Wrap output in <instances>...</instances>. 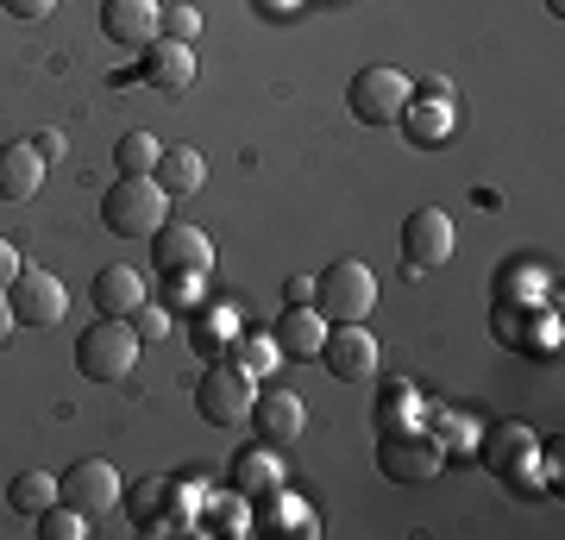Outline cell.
Wrapping results in <instances>:
<instances>
[{
	"mask_svg": "<svg viewBox=\"0 0 565 540\" xmlns=\"http://www.w3.org/2000/svg\"><path fill=\"white\" fill-rule=\"evenodd\" d=\"M270 490H282L277 453H270V446H264V453H252V446H245L239 459H233V497H239V502H264Z\"/></svg>",
	"mask_w": 565,
	"mask_h": 540,
	"instance_id": "ac0fdd59",
	"label": "cell"
},
{
	"mask_svg": "<svg viewBox=\"0 0 565 540\" xmlns=\"http://www.w3.org/2000/svg\"><path fill=\"white\" fill-rule=\"evenodd\" d=\"M226 364L245 371V378H264V371L277 364V340H258V333H252V340H233L226 346Z\"/></svg>",
	"mask_w": 565,
	"mask_h": 540,
	"instance_id": "d4e9b609",
	"label": "cell"
},
{
	"mask_svg": "<svg viewBox=\"0 0 565 540\" xmlns=\"http://www.w3.org/2000/svg\"><path fill=\"white\" fill-rule=\"evenodd\" d=\"M126 320H132V333H139V340H163V327H170V320H163L158 308H145V301H139Z\"/></svg>",
	"mask_w": 565,
	"mask_h": 540,
	"instance_id": "f1b7e54d",
	"label": "cell"
},
{
	"mask_svg": "<svg viewBox=\"0 0 565 540\" xmlns=\"http://www.w3.org/2000/svg\"><path fill=\"white\" fill-rule=\"evenodd\" d=\"M345 100H352V120L396 126V120H403V107L415 100V82H408L403 70H390V63H371V70H359V76H352Z\"/></svg>",
	"mask_w": 565,
	"mask_h": 540,
	"instance_id": "277c9868",
	"label": "cell"
},
{
	"mask_svg": "<svg viewBox=\"0 0 565 540\" xmlns=\"http://www.w3.org/2000/svg\"><path fill=\"white\" fill-rule=\"evenodd\" d=\"M270 340H277L282 359H315L321 340H327V320L315 315V308H289V315L277 320V333H270Z\"/></svg>",
	"mask_w": 565,
	"mask_h": 540,
	"instance_id": "ffe728a7",
	"label": "cell"
},
{
	"mask_svg": "<svg viewBox=\"0 0 565 540\" xmlns=\"http://www.w3.org/2000/svg\"><path fill=\"white\" fill-rule=\"evenodd\" d=\"M170 497H177V484H170V478H145L139 490L126 497V509H132V521H139V528H151V521L170 509Z\"/></svg>",
	"mask_w": 565,
	"mask_h": 540,
	"instance_id": "cb8c5ba5",
	"label": "cell"
},
{
	"mask_svg": "<svg viewBox=\"0 0 565 540\" xmlns=\"http://www.w3.org/2000/svg\"><path fill=\"white\" fill-rule=\"evenodd\" d=\"M139 76L151 82V88H163V95H182L189 82H195V51L177 39H151L139 57Z\"/></svg>",
	"mask_w": 565,
	"mask_h": 540,
	"instance_id": "5bb4252c",
	"label": "cell"
},
{
	"mask_svg": "<svg viewBox=\"0 0 565 540\" xmlns=\"http://www.w3.org/2000/svg\"><path fill=\"white\" fill-rule=\"evenodd\" d=\"M139 333H132V320L126 315H102L88 333L76 340V364H82V378H95V383H120L132 364H139Z\"/></svg>",
	"mask_w": 565,
	"mask_h": 540,
	"instance_id": "7a4b0ae2",
	"label": "cell"
},
{
	"mask_svg": "<svg viewBox=\"0 0 565 540\" xmlns=\"http://www.w3.org/2000/svg\"><path fill=\"white\" fill-rule=\"evenodd\" d=\"M541 453V441L527 434L522 421H503V427H490L484 434V465L490 472H503V478H522V465Z\"/></svg>",
	"mask_w": 565,
	"mask_h": 540,
	"instance_id": "e0dca14e",
	"label": "cell"
},
{
	"mask_svg": "<svg viewBox=\"0 0 565 540\" xmlns=\"http://www.w3.org/2000/svg\"><path fill=\"white\" fill-rule=\"evenodd\" d=\"M57 502H70V509H82V516L95 521L102 509L120 502V472H114L107 459H76L57 478Z\"/></svg>",
	"mask_w": 565,
	"mask_h": 540,
	"instance_id": "ba28073f",
	"label": "cell"
},
{
	"mask_svg": "<svg viewBox=\"0 0 565 540\" xmlns=\"http://www.w3.org/2000/svg\"><path fill=\"white\" fill-rule=\"evenodd\" d=\"M7 301H13V320L20 327H57L63 308H70L63 283L51 271H39V264H20V277L7 283Z\"/></svg>",
	"mask_w": 565,
	"mask_h": 540,
	"instance_id": "52a82bcc",
	"label": "cell"
},
{
	"mask_svg": "<svg viewBox=\"0 0 565 540\" xmlns=\"http://www.w3.org/2000/svg\"><path fill=\"white\" fill-rule=\"evenodd\" d=\"M377 465H384V478H396V484H427V478H440L446 459L427 434H384Z\"/></svg>",
	"mask_w": 565,
	"mask_h": 540,
	"instance_id": "8fae6325",
	"label": "cell"
},
{
	"mask_svg": "<svg viewBox=\"0 0 565 540\" xmlns=\"http://www.w3.org/2000/svg\"><path fill=\"white\" fill-rule=\"evenodd\" d=\"M163 39H177V44H195V32H202V13L195 7H163V25H158Z\"/></svg>",
	"mask_w": 565,
	"mask_h": 540,
	"instance_id": "83f0119b",
	"label": "cell"
},
{
	"mask_svg": "<svg viewBox=\"0 0 565 540\" xmlns=\"http://www.w3.org/2000/svg\"><path fill=\"white\" fill-rule=\"evenodd\" d=\"M258 378H245V371H233V364H207L202 371V383H195V402H202V415L214 421V427H239L245 415H252V390Z\"/></svg>",
	"mask_w": 565,
	"mask_h": 540,
	"instance_id": "5b68a950",
	"label": "cell"
},
{
	"mask_svg": "<svg viewBox=\"0 0 565 540\" xmlns=\"http://www.w3.org/2000/svg\"><path fill=\"white\" fill-rule=\"evenodd\" d=\"M39 534L44 540H82V534H88V516L70 509V502H51V509L39 516Z\"/></svg>",
	"mask_w": 565,
	"mask_h": 540,
	"instance_id": "484cf974",
	"label": "cell"
},
{
	"mask_svg": "<svg viewBox=\"0 0 565 540\" xmlns=\"http://www.w3.org/2000/svg\"><path fill=\"white\" fill-rule=\"evenodd\" d=\"M282 301L289 308H315V277H289L282 283Z\"/></svg>",
	"mask_w": 565,
	"mask_h": 540,
	"instance_id": "f546056e",
	"label": "cell"
},
{
	"mask_svg": "<svg viewBox=\"0 0 565 540\" xmlns=\"http://www.w3.org/2000/svg\"><path fill=\"white\" fill-rule=\"evenodd\" d=\"M408 415H415V383H384V402H377V427H384V434H396V421L408 427Z\"/></svg>",
	"mask_w": 565,
	"mask_h": 540,
	"instance_id": "4316f807",
	"label": "cell"
},
{
	"mask_svg": "<svg viewBox=\"0 0 565 540\" xmlns=\"http://www.w3.org/2000/svg\"><path fill=\"white\" fill-rule=\"evenodd\" d=\"M20 252H13V240H0V289H7V283H13V277H20Z\"/></svg>",
	"mask_w": 565,
	"mask_h": 540,
	"instance_id": "4dcf8cb0",
	"label": "cell"
},
{
	"mask_svg": "<svg viewBox=\"0 0 565 540\" xmlns=\"http://www.w3.org/2000/svg\"><path fill=\"white\" fill-rule=\"evenodd\" d=\"M315 359H321L340 383H371V378H377V340L364 333V320H340V327H327V340H321Z\"/></svg>",
	"mask_w": 565,
	"mask_h": 540,
	"instance_id": "8992f818",
	"label": "cell"
},
{
	"mask_svg": "<svg viewBox=\"0 0 565 540\" xmlns=\"http://www.w3.org/2000/svg\"><path fill=\"white\" fill-rule=\"evenodd\" d=\"M32 145H39L44 158H57V151H63V133H39V139H32Z\"/></svg>",
	"mask_w": 565,
	"mask_h": 540,
	"instance_id": "836d02e7",
	"label": "cell"
},
{
	"mask_svg": "<svg viewBox=\"0 0 565 540\" xmlns=\"http://www.w3.org/2000/svg\"><path fill=\"white\" fill-rule=\"evenodd\" d=\"M44 151L32 139L20 145H0V201H32L39 195V182H44Z\"/></svg>",
	"mask_w": 565,
	"mask_h": 540,
	"instance_id": "9a60e30c",
	"label": "cell"
},
{
	"mask_svg": "<svg viewBox=\"0 0 565 540\" xmlns=\"http://www.w3.org/2000/svg\"><path fill=\"white\" fill-rule=\"evenodd\" d=\"M158 25H163L158 0H107L102 7V32L120 44V51H145V44L158 39Z\"/></svg>",
	"mask_w": 565,
	"mask_h": 540,
	"instance_id": "4fadbf2b",
	"label": "cell"
},
{
	"mask_svg": "<svg viewBox=\"0 0 565 540\" xmlns=\"http://www.w3.org/2000/svg\"><path fill=\"white\" fill-rule=\"evenodd\" d=\"M139 301H145V277L132 271V264L95 271V308H102V315H132Z\"/></svg>",
	"mask_w": 565,
	"mask_h": 540,
	"instance_id": "d6986e66",
	"label": "cell"
},
{
	"mask_svg": "<svg viewBox=\"0 0 565 540\" xmlns=\"http://www.w3.org/2000/svg\"><path fill=\"white\" fill-rule=\"evenodd\" d=\"M151 245H158L163 277H170V271H195V277H207V264H214V240H207L202 226L163 221L158 233H151Z\"/></svg>",
	"mask_w": 565,
	"mask_h": 540,
	"instance_id": "7c38bea8",
	"label": "cell"
},
{
	"mask_svg": "<svg viewBox=\"0 0 565 540\" xmlns=\"http://www.w3.org/2000/svg\"><path fill=\"white\" fill-rule=\"evenodd\" d=\"M20 320H13V301H7V289H0V346H7V333H13Z\"/></svg>",
	"mask_w": 565,
	"mask_h": 540,
	"instance_id": "d6a6232c",
	"label": "cell"
},
{
	"mask_svg": "<svg viewBox=\"0 0 565 540\" xmlns=\"http://www.w3.org/2000/svg\"><path fill=\"white\" fill-rule=\"evenodd\" d=\"M7 502H13L20 516H32V521H39L44 509L57 502V478H51V472H20V478L7 484Z\"/></svg>",
	"mask_w": 565,
	"mask_h": 540,
	"instance_id": "7402d4cb",
	"label": "cell"
},
{
	"mask_svg": "<svg viewBox=\"0 0 565 540\" xmlns=\"http://www.w3.org/2000/svg\"><path fill=\"white\" fill-rule=\"evenodd\" d=\"M415 145H440L452 133V100H408L403 120H396Z\"/></svg>",
	"mask_w": 565,
	"mask_h": 540,
	"instance_id": "44dd1931",
	"label": "cell"
},
{
	"mask_svg": "<svg viewBox=\"0 0 565 540\" xmlns=\"http://www.w3.org/2000/svg\"><path fill=\"white\" fill-rule=\"evenodd\" d=\"M415 95H427V100H459L446 76H422V82H415Z\"/></svg>",
	"mask_w": 565,
	"mask_h": 540,
	"instance_id": "1f68e13d",
	"label": "cell"
},
{
	"mask_svg": "<svg viewBox=\"0 0 565 540\" xmlns=\"http://www.w3.org/2000/svg\"><path fill=\"white\" fill-rule=\"evenodd\" d=\"M371 308H377V277H371V264L340 258L315 277V315L321 320L340 327V320H364Z\"/></svg>",
	"mask_w": 565,
	"mask_h": 540,
	"instance_id": "3957f363",
	"label": "cell"
},
{
	"mask_svg": "<svg viewBox=\"0 0 565 540\" xmlns=\"http://www.w3.org/2000/svg\"><path fill=\"white\" fill-rule=\"evenodd\" d=\"M151 182H158L170 201H182V195H195L207 182V163H202V151L195 145H163V158H158V170H151Z\"/></svg>",
	"mask_w": 565,
	"mask_h": 540,
	"instance_id": "2e32d148",
	"label": "cell"
},
{
	"mask_svg": "<svg viewBox=\"0 0 565 540\" xmlns=\"http://www.w3.org/2000/svg\"><path fill=\"white\" fill-rule=\"evenodd\" d=\"M102 221H107V233H120V240H151V233L170 221V195H163L151 177H120L102 195Z\"/></svg>",
	"mask_w": 565,
	"mask_h": 540,
	"instance_id": "6da1fadb",
	"label": "cell"
},
{
	"mask_svg": "<svg viewBox=\"0 0 565 540\" xmlns=\"http://www.w3.org/2000/svg\"><path fill=\"white\" fill-rule=\"evenodd\" d=\"M252 434H258V446H270V453H282V446L302 441L308 427V409L302 396H289V390H264V396H252Z\"/></svg>",
	"mask_w": 565,
	"mask_h": 540,
	"instance_id": "9c48e42d",
	"label": "cell"
},
{
	"mask_svg": "<svg viewBox=\"0 0 565 540\" xmlns=\"http://www.w3.org/2000/svg\"><path fill=\"white\" fill-rule=\"evenodd\" d=\"M452 245H459V233H452V221H446L440 208H415L403 221V252H408V271H434V264L452 258Z\"/></svg>",
	"mask_w": 565,
	"mask_h": 540,
	"instance_id": "30bf717a",
	"label": "cell"
},
{
	"mask_svg": "<svg viewBox=\"0 0 565 540\" xmlns=\"http://www.w3.org/2000/svg\"><path fill=\"white\" fill-rule=\"evenodd\" d=\"M7 7H13V13H20V20H32V13H44V7H51V0H7Z\"/></svg>",
	"mask_w": 565,
	"mask_h": 540,
	"instance_id": "e575fe53",
	"label": "cell"
},
{
	"mask_svg": "<svg viewBox=\"0 0 565 540\" xmlns=\"http://www.w3.org/2000/svg\"><path fill=\"white\" fill-rule=\"evenodd\" d=\"M163 158V145L151 139V133H126L120 145H114V163H120V177H151Z\"/></svg>",
	"mask_w": 565,
	"mask_h": 540,
	"instance_id": "603a6c76",
	"label": "cell"
}]
</instances>
